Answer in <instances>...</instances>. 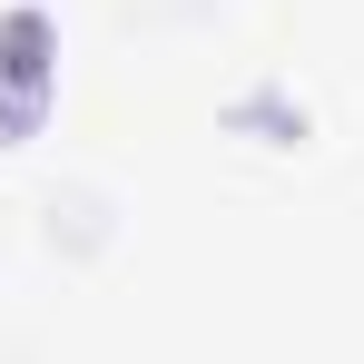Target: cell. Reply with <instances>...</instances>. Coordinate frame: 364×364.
Listing matches in <instances>:
<instances>
[{"label":"cell","instance_id":"obj_1","mask_svg":"<svg viewBox=\"0 0 364 364\" xmlns=\"http://www.w3.org/2000/svg\"><path fill=\"white\" fill-rule=\"evenodd\" d=\"M50 20L40 10H10L0 20V138H20V128L40 119V99H50Z\"/></svg>","mask_w":364,"mask_h":364}]
</instances>
